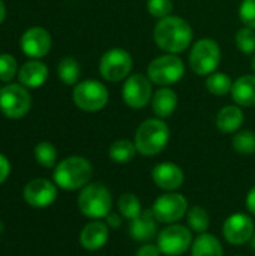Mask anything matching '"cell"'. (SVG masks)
<instances>
[{"mask_svg":"<svg viewBox=\"0 0 255 256\" xmlns=\"http://www.w3.org/2000/svg\"><path fill=\"white\" fill-rule=\"evenodd\" d=\"M231 98L239 106H254L255 105V74H248L239 76L233 81Z\"/></svg>","mask_w":255,"mask_h":256,"instance_id":"ffe728a7","label":"cell"},{"mask_svg":"<svg viewBox=\"0 0 255 256\" xmlns=\"http://www.w3.org/2000/svg\"><path fill=\"white\" fill-rule=\"evenodd\" d=\"M152 213L159 224H174L188 212V201L182 194L168 192L156 198L152 206Z\"/></svg>","mask_w":255,"mask_h":256,"instance_id":"8fae6325","label":"cell"},{"mask_svg":"<svg viewBox=\"0 0 255 256\" xmlns=\"http://www.w3.org/2000/svg\"><path fill=\"white\" fill-rule=\"evenodd\" d=\"M206 87L207 90L215 94V96H225L231 92L233 87V80L222 72H213L207 76L206 80Z\"/></svg>","mask_w":255,"mask_h":256,"instance_id":"484cf974","label":"cell"},{"mask_svg":"<svg viewBox=\"0 0 255 256\" xmlns=\"http://www.w3.org/2000/svg\"><path fill=\"white\" fill-rule=\"evenodd\" d=\"M48 78V68L41 60H29L26 62L18 72L20 84L27 88H38L45 84Z\"/></svg>","mask_w":255,"mask_h":256,"instance_id":"e0dca14e","label":"cell"},{"mask_svg":"<svg viewBox=\"0 0 255 256\" xmlns=\"http://www.w3.org/2000/svg\"><path fill=\"white\" fill-rule=\"evenodd\" d=\"M135 256H161V250H159L158 244L144 243V244L137 250Z\"/></svg>","mask_w":255,"mask_h":256,"instance_id":"e575fe53","label":"cell"},{"mask_svg":"<svg viewBox=\"0 0 255 256\" xmlns=\"http://www.w3.org/2000/svg\"><path fill=\"white\" fill-rule=\"evenodd\" d=\"M255 232L252 219L245 213H234L225 219L222 226V234L230 244L240 246L251 242Z\"/></svg>","mask_w":255,"mask_h":256,"instance_id":"4fadbf2b","label":"cell"},{"mask_svg":"<svg viewBox=\"0 0 255 256\" xmlns=\"http://www.w3.org/2000/svg\"><path fill=\"white\" fill-rule=\"evenodd\" d=\"M108 242V225L101 220H93L87 224L81 234L80 243L87 250H99Z\"/></svg>","mask_w":255,"mask_h":256,"instance_id":"d6986e66","label":"cell"},{"mask_svg":"<svg viewBox=\"0 0 255 256\" xmlns=\"http://www.w3.org/2000/svg\"><path fill=\"white\" fill-rule=\"evenodd\" d=\"M251 66H252V69H254V72H255V56H254V60H252V63H251Z\"/></svg>","mask_w":255,"mask_h":256,"instance_id":"60d3db41","label":"cell"},{"mask_svg":"<svg viewBox=\"0 0 255 256\" xmlns=\"http://www.w3.org/2000/svg\"><path fill=\"white\" fill-rule=\"evenodd\" d=\"M249 243H251V249H252V250H255V232H254V236H252V238H251V242H249Z\"/></svg>","mask_w":255,"mask_h":256,"instance_id":"ab89813d","label":"cell"},{"mask_svg":"<svg viewBox=\"0 0 255 256\" xmlns=\"http://www.w3.org/2000/svg\"><path fill=\"white\" fill-rule=\"evenodd\" d=\"M152 84L153 82L149 80V76L143 74H131L122 87V96L125 104L132 110L144 108L153 96Z\"/></svg>","mask_w":255,"mask_h":256,"instance_id":"7c38bea8","label":"cell"},{"mask_svg":"<svg viewBox=\"0 0 255 256\" xmlns=\"http://www.w3.org/2000/svg\"><path fill=\"white\" fill-rule=\"evenodd\" d=\"M185 75V64L177 54H164L153 58L147 68L149 80L159 87H170Z\"/></svg>","mask_w":255,"mask_h":256,"instance_id":"8992f818","label":"cell"},{"mask_svg":"<svg viewBox=\"0 0 255 256\" xmlns=\"http://www.w3.org/2000/svg\"><path fill=\"white\" fill-rule=\"evenodd\" d=\"M107 225H108V228H119L120 225H122V219H120V216L117 214V213H110L107 218Z\"/></svg>","mask_w":255,"mask_h":256,"instance_id":"8d00e7d4","label":"cell"},{"mask_svg":"<svg viewBox=\"0 0 255 256\" xmlns=\"http://www.w3.org/2000/svg\"><path fill=\"white\" fill-rule=\"evenodd\" d=\"M246 208L249 210L251 214L255 216V186L248 192V196H246Z\"/></svg>","mask_w":255,"mask_h":256,"instance_id":"74e56055","label":"cell"},{"mask_svg":"<svg viewBox=\"0 0 255 256\" xmlns=\"http://www.w3.org/2000/svg\"><path fill=\"white\" fill-rule=\"evenodd\" d=\"M18 72V63L11 54H0V81L9 82Z\"/></svg>","mask_w":255,"mask_h":256,"instance_id":"1f68e13d","label":"cell"},{"mask_svg":"<svg viewBox=\"0 0 255 256\" xmlns=\"http://www.w3.org/2000/svg\"><path fill=\"white\" fill-rule=\"evenodd\" d=\"M147 10L152 16L162 20L171 15L173 2L171 0H147Z\"/></svg>","mask_w":255,"mask_h":256,"instance_id":"d6a6232c","label":"cell"},{"mask_svg":"<svg viewBox=\"0 0 255 256\" xmlns=\"http://www.w3.org/2000/svg\"><path fill=\"white\" fill-rule=\"evenodd\" d=\"M188 226H189L191 231H194L197 234L207 232V230L210 226L209 213L200 206L192 207L191 210H188Z\"/></svg>","mask_w":255,"mask_h":256,"instance_id":"4316f807","label":"cell"},{"mask_svg":"<svg viewBox=\"0 0 255 256\" xmlns=\"http://www.w3.org/2000/svg\"><path fill=\"white\" fill-rule=\"evenodd\" d=\"M192 246V232L189 228L171 224L158 236V248L165 256H180Z\"/></svg>","mask_w":255,"mask_h":256,"instance_id":"30bf717a","label":"cell"},{"mask_svg":"<svg viewBox=\"0 0 255 256\" xmlns=\"http://www.w3.org/2000/svg\"><path fill=\"white\" fill-rule=\"evenodd\" d=\"M221 63V48L216 40L204 38L197 40L189 52V66L191 69L201 76H209L216 72Z\"/></svg>","mask_w":255,"mask_h":256,"instance_id":"5b68a950","label":"cell"},{"mask_svg":"<svg viewBox=\"0 0 255 256\" xmlns=\"http://www.w3.org/2000/svg\"><path fill=\"white\" fill-rule=\"evenodd\" d=\"M134 62L132 56L123 48H111L101 57L99 72L105 81L119 82L131 75Z\"/></svg>","mask_w":255,"mask_h":256,"instance_id":"ba28073f","label":"cell"},{"mask_svg":"<svg viewBox=\"0 0 255 256\" xmlns=\"http://www.w3.org/2000/svg\"><path fill=\"white\" fill-rule=\"evenodd\" d=\"M32 105L27 88L21 84H8L0 88V110L12 120L24 117Z\"/></svg>","mask_w":255,"mask_h":256,"instance_id":"9c48e42d","label":"cell"},{"mask_svg":"<svg viewBox=\"0 0 255 256\" xmlns=\"http://www.w3.org/2000/svg\"><path fill=\"white\" fill-rule=\"evenodd\" d=\"M192 256H224V249L219 240L212 234H198L191 246Z\"/></svg>","mask_w":255,"mask_h":256,"instance_id":"603a6c76","label":"cell"},{"mask_svg":"<svg viewBox=\"0 0 255 256\" xmlns=\"http://www.w3.org/2000/svg\"><path fill=\"white\" fill-rule=\"evenodd\" d=\"M81 69L80 64L75 58L72 57H65L59 62L57 66V75L60 78V81L66 86H74L78 84V78H80Z\"/></svg>","mask_w":255,"mask_h":256,"instance_id":"d4e9b609","label":"cell"},{"mask_svg":"<svg viewBox=\"0 0 255 256\" xmlns=\"http://www.w3.org/2000/svg\"><path fill=\"white\" fill-rule=\"evenodd\" d=\"M245 116L239 105H227L216 116V126L222 134H234L243 124Z\"/></svg>","mask_w":255,"mask_h":256,"instance_id":"7402d4cb","label":"cell"},{"mask_svg":"<svg viewBox=\"0 0 255 256\" xmlns=\"http://www.w3.org/2000/svg\"><path fill=\"white\" fill-rule=\"evenodd\" d=\"M35 158L41 166L53 168L56 165V160H57V150L51 142L42 141L35 147Z\"/></svg>","mask_w":255,"mask_h":256,"instance_id":"f1b7e54d","label":"cell"},{"mask_svg":"<svg viewBox=\"0 0 255 256\" xmlns=\"http://www.w3.org/2000/svg\"><path fill=\"white\" fill-rule=\"evenodd\" d=\"M11 172V165H9V160L0 153V184L5 183V180L8 178Z\"/></svg>","mask_w":255,"mask_h":256,"instance_id":"d590c367","label":"cell"},{"mask_svg":"<svg viewBox=\"0 0 255 256\" xmlns=\"http://www.w3.org/2000/svg\"><path fill=\"white\" fill-rule=\"evenodd\" d=\"M239 18L246 27L255 30V0H242L239 8Z\"/></svg>","mask_w":255,"mask_h":256,"instance_id":"836d02e7","label":"cell"},{"mask_svg":"<svg viewBox=\"0 0 255 256\" xmlns=\"http://www.w3.org/2000/svg\"><path fill=\"white\" fill-rule=\"evenodd\" d=\"M152 178L158 188L167 192L177 190L183 182H185V174L182 168L173 162H162L158 164L153 171H152Z\"/></svg>","mask_w":255,"mask_h":256,"instance_id":"2e32d148","label":"cell"},{"mask_svg":"<svg viewBox=\"0 0 255 256\" xmlns=\"http://www.w3.org/2000/svg\"><path fill=\"white\" fill-rule=\"evenodd\" d=\"M156 219L152 213V210L143 212L138 218L132 219L129 224V236L135 242H150L156 237L158 234V226H156Z\"/></svg>","mask_w":255,"mask_h":256,"instance_id":"ac0fdd59","label":"cell"},{"mask_svg":"<svg viewBox=\"0 0 255 256\" xmlns=\"http://www.w3.org/2000/svg\"><path fill=\"white\" fill-rule=\"evenodd\" d=\"M233 148L239 154H254L255 153V134L252 130H237L233 136Z\"/></svg>","mask_w":255,"mask_h":256,"instance_id":"f546056e","label":"cell"},{"mask_svg":"<svg viewBox=\"0 0 255 256\" xmlns=\"http://www.w3.org/2000/svg\"><path fill=\"white\" fill-rule=\"evenodd\" d=\"M2 231H3V225H2V222H0V234H2Z\"/></svg>","mask_w":255,"mask_h":256,"instance_id":"b9f144b4","label":"cell"},{"mask_svg":"<svg viewBox=\"0 0 255 256\" xmlns=\"http://www.w3.org/2000/svg\"><path fill=\"white\" fill-rule=\"evenodd\" d=\"M111 194L101 183H90L84 186L78 196L80 212L90 219L99 220L111 213Z\"/></svg>","mask_w":255,"mask_h":256,"instance_id":"277c9868","label":"cell"},{"mask_svg":"<svg viewBox=\"0 0 255 256\" xmlns=\"http://www.w3.org/2000/svg\"><path fill=\"white\" fill-rule=\"evenodd\" d=\"M5 16H6V8H5V3H3V0H0V24L3 22Z\"/></svg>","mask_w":255,"mask_h":256,"instance_id":"f35d334b","label":"cell"},{"mask_svg":"<svg viewBox=\"0 0 255 256\" xmlns=\"http://www.w3.org/2000/svg\"><path fill=\"white\" fill-rule=\"evenodd\" d=\"M20 46L27 57L42 58L51 50V34L42 27H32L21 36Z\"/></svg>","mask_w":255,"mask_h":256,"instance_id":"5bb4252c","label":"cell"},{"mask_svg":"<svg viewBox=\"0 0 255 256\" xmlns=\"http://www.w3.org/2000/svg\"><path fill=\"white\" fill-rule=\"evenodd\" d=\"M236 46L240 52L251 56L255 52V30L251 27H242L236 33Z\"/></svg>","mask_w":255,"mask_h":256,"instance_id":"4dcf8cb0","label":"cell"},{"mask_svg":"<svg viewBox=\"0 0 255 256\" xmlns=\"http://www.w3.org/2000/svg\"><path fill=\"white\" fill-rule=\"evenodd\" d=\"M107 87L96 80H84L75 84L72 92L74 104L86 112H98L108 104Z\"/></svg>","mask_w":255,"mask_h":256,"instance_id":"52a82bcc","label":"cell"},{"mask_svg":"<svg viewBox=\"0 0 255 256\" xmlns=\"http://www.w3.org/2000/svg\"><path fill=\"white\" fill-rule=\"evenodd\" d=\"M192 28L186 20L176 15H168L158 21L153 28V39L159 50L165 54L183 52L192 44Z\"/></svg>","mask_w":255,"mask_h":256,"instance_id":"6da1fadb","label":"cell"},{"mask_svg":"<svg viewBox=\"0 0 255 256\" xmlns=\"http://www.w3.org/2000/svg\"><path fill=\"white\" fill-rule=\"evenodd\" d=\"M170 129L167 123L156 117L143 122L135 132V147L143 156H156L168 144Z\"/></svg>","mask_w":255,"mask_h":256,"instance_id":"3957f363","label":"cell"},{"mask_svg":"<svg viewBox=\"0 0 255 256\" xmlns=\"http://www.w3.org/2000/svg\"><path fill=\"white\" fill-rule=\"evenodd\" d=\"M117 207H119V212L120 214L128 219V220H132L135 218H138L143 210H141V202L140 200L137 198V195L134 194H123L120 198H119V202H117Z\"/></svg>","mask_w":255,"mask_h":256,"instance_id":"83f0119b","label":"cell"},{"mask_svg":"<svg viewBox=\"0 0 255 256\" xmlns=\"http://www.w3.org/2000/svg\"><path fill=\"white\" fill-rule=\"evenodd\" d=\"M137 153L135 142L131 140H117L110 146V159L116 164H129Z\"/></svg>","mask_w":255,"mask_h":256,"instance_id":"cb8c5ba5","label":"cell"},{"mask_svg":"<svg viewBox=\"0 0 255 256\" xmlns=\"http://www.w3.org/2000/svg\"><path fill=\"white\" fill-rule=\"evenodd\" d=\"M92 174L93 168L87 159L81 156H71L56 166L53 178L56 184L65 190H77L89 184Z\"/></svg>","mask_w":255,"mask_h":256,"instance_id":"7a4b0ae2","label":"cell"},{"mask_svg":"<svg viewBox=\"0 0 255 256\" xmlns=\"http://www.w3.org/2000/svg\"><path fill=\"white\" fill-rule=\"evenodd\" d=\"M177 104H179L177 94L170 87H161L152 96V108H153V112L156 114V117H159V118L170 117L176 111Z\"/></svg>","mask_w":255,"mask_h":256,"instance_id":"44dd1931","label":"cell"},{"mask_svg":"<svg viewBox=\"0 0 255 256\" xmlns=\"http://www.w3.org/2000/svg\"><path fill=\"white\" fill-rule=\"evenodd\" d=\"M57 198L56 186L47 178H35L24 188V200L29 206L44 208L51 206Z\"/></svg>","mask_w":255,"mask_h":256,"instance_id":"9a60e30c","label":"cell"}]
</instances>
